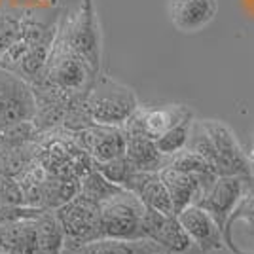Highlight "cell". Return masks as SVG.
<instances>
[{
    "label": "cell",
    "mask_w": 254,
    "mask_h": 254,
    "mask_svg": "<svg viewBox=\"0 0 254 254\" xmlns=\"http://www.w3.org/2000/svg\"><path fill=\"white\" fill-rule=\"evenodd\" d=\"M84 108L97 126L122 127L138 108V101L131 87L110 76L95 74L84 97Z\"/></svg>",
    "instance_id": "cell-1"
},
{
    "label": "cell",
    "mask_w": 254,
    "mask_h": 254,
    "mask_svg": "<svg viewBox=\"0 0 254 254\" xmlns=\"http://www.w3.org/2000/svg\"><path fill=\"white\" fill-rule=\"evenodd\" d=\"M95 74L97 72L82 55H78L59 36H55L44 76L38 82L48 84L64 95L82 97L87 93Z\"/></svg>",
    "instance_id": "cell-2"
},
{
    "label": "cell",
    "mask_w": 254,
    "mask_h": 254,
    "mask_svg": "<svg viewBox=\"0 0 254 254\" xmlns=\"http://www.w3.org/2000/svg\"><path fill=\"white\" fill-rule=\"evenodd\" d=\"M101 209V237L112 239H144L142 214L144 205L135 193L118 191L99 205Z\"/></svg>",
    "instance_id": "cell-3"
},
{
    "label": "cell",
    "mask_w": 254,
    "mask_h": 254,
    "mask_svg": "<svg viewBox=\"0 0 254 254\" xmlns=\"http://www.w3.org/2000/svg\"><path fill=\"white\" fill-rule=\"evenodd\" d=\"M55 216L64 233L63 249H74L80 245L101 239V209L99 203L74 195L70 201L55 209Z\"/></svg>",
    "instance_id": "cell-4"
},
{
    "label": "cell",
    "mask_w": 254,
    "mask_h": 254,
    "mask_svg": "<svg viewBox=\"0 0 254 254\" xmlns=\"http://www.w3.org/2000/svg\"><path fill=\"white\" fill-rule=\"evenodd\" d=\"M207 135L211 138L214 158L212 169L216 177H253V163L241 148L230 127L218 120H201Z\"/></svg>",
    "instance_id": "cell-5"
},
{
    "label": "cell",
    "mask_w": 254,
    "mask_h": 254,
    "mask_svg": "<svg viewBox=\"0 0 254 254\" xmlns=\"http://www.w3.org/2000/svg\"><path fill=\"white\" fill-rule=\"evenodd\" d=\"M57 36L70 50H74L78 55H82L95 72H99L101 36H99V25H97V17L91 0L82 2L80 10L66 21L64 27H61L57 31Z\"/></svg>",
    "instance_id": "cell-6"
},
{
    "label": "cell",
    "mask_w": 254,
    "mask_h": 254,
    "mask_svg": "<svg viewBox=\"0 0 254 254\" xmlns=\"http://www.w3.org/2000/svg\"><path fill=\"white\" fill-rule=\"evenodd\" d=\"M36 116V101L32 85L13 74L0 68V129L32 122Z\"/></svg>",
    "instance_id": "cell-7"
},
{
    "label": "cell",
    "mask_w": 254,
    "mask_h": 254,
    "mask_svg": "<svg viewBox=\"0 0 254 254\" xmlns=\"http://www.w3.org/2000/svg\"><path fill=\"white\" fill-rule=\"evenodd\" d=\"M142 233L146 239L154 241L167 254H203L190 241L188 233L180 226L177 214H163L156 209L144 207Z\"/></svg>",
    "instance_id": "cell-8"
},
{
    "label": "cell",
    "mask_w": 254,
    "mask_h": 254,
    "mask_svg": "<svg viewBox=\"0 0 254 254\" xmlns=\"http://www.w3.org/2000/svg\"><path fill=\"white\" fill-rule=\"evenodd\" d=\"M253 177H216L205 190L197 195L193 205L201 207L214 218L220 232L224 233L226 222L235 205L247 190V184Z\"/></svg>",
    "instance_id": "cell-9"
},
{
    "label": "cell",
    "mask_w": 254,
    "mask_h": 254,
    "mask_svg": "<svg viewBox=\"0 0 254 254\" xmlns=\"http://www.w3.org/2000/svg\"><path fill=\"white\" fill-rule=\"evenodd\" d=\"M188 116H193V112L188 106L182 105H169L161 108H148L138 105V108L129 116L122 129L126 135H146L156 140L167 129L177 126Z\"/></svg>",
    "instance_id": "cell-10"
},
{
    "label": "cell",
    "mask_w": 254,
    "mask_h": 254,
    "mask_svg": "<svg viewBox=\"0 0 254 254\" xmlns=\"http://www.w3.org/2000/svg\"><path fill=\"white\" fill-rule=\"evenodd\" d=\"M80 148L87 152L93 163H103L126 154V133L116 126H93L74 133Z\"/></svg>",
    "instance_id": "cell-11"
},
{
    "label": "cell",
    "mask_w": 254,
    "mask_h": 254,
    "mask_svg": "<svg viewBox=\"0 0 254 254\" xmlns=\"http://www.w3.org/2000/svg\"><path fill=\"white\" fill-rule=\"evenodd\" d=\"M159 177H161L165 188L169 191L175 214H179L186 207L193 205V201L197 199V195L211 184L212 180L216 179L214 173L195 175V173L177 171L173 169V167H163V169L159 171Z\"/></svg>",
    "instance_id": "cell-12"
},
{
    "label": "cell",
    "mask_w": 254,
    "mask_h": 254,
    "mask_svg": "<svg viewBox=\"0 0 254 254\" xmlns=\"http://www.w3.org/2000/svg\"><path fill=\"white\" fill-rule=\"evenodd\" d=\"M177 218H179L180 226L184 228V232L188 233L190 241L203 254L224 249L222 232H220L218 224L214 222V218L205 209L197 207V205H190L184 211H180Z\"/></svg>",
    "instance_id": "cell-13"
},
{
    "label": "cell",
    "mask_w": 254,
    "mask_h": 254,
    "mask_svg": "<svg viewBox=\"0 0 254 254\" xmlns=\"http://www.w3.org/2000/svg\"><path fill=\"white\" fill-rule=\"evenodd\" d=\"M218 0H167L169 21L180 32H197L214 19Z\"/></svg>",
    "instance_id": "cell-14"
},
{
    "label": "cell",
    "mask_w": 254,
    "mask_h": 254,
    "mask_svg": "<svg viewBox=\"0 0 254 254\" xmlns=\"http://www.w3.org/2000/svg\"><path fill=\"white\" fill-rule=\"evenodd\" d=\"M124 190L135 193L138 199L142 201L144 207L156 209V211L163 212V214H175L169 191L165 188V184H163V180L159 177V173L135 171L131 175V179L127 180Z\"/></svg>",
    "instance_id": "cell-15"
},
{
    "label": "cell",
    "mask_w": 254,
    "mask_h": 254,
    "mask_svg": "<svg viewBox=\"0 0 254 254\" xmlns=\"http://www.w3.org/2000/svg\"><path fill=\"white\" fill-rule=\"evenodd\" d=\"M163 253L150 239H112L101 237L91 243L80 245L74 249H63L61 254H159Z\"/></svg>",
    "instance_id": "cell-16"
},
{
    "label": "cell",
    "mask_w": 254,
    "mask_h": 254,
    "mask_svg": "<svg viewBox=\"0 0 254 254\" xmlns=\"http://www.w3.org/2000/svg\"><path fill=\"white\" fill-rule=\"evenodd\" d=\"M126 158L135 171L159 173L169 165V158L163 156L154 138L146 135H126Z\"/></svg>",
    "instance_id": "cell-17"
},
{
    "label": "cell",
    "mask_w": 254,
    "mask_h": 254,
    "mask_svg": "<svg viewBox=\"0 0 254 254\" xmlns=\"http://www.w3.org/2000/svg\"><path fill=\"white\" fill-rule=\"evenodd\" d=\"M36 218L0 224V254H34Z\"/></svg>",
    "instance_id": "cell-18"
},
{
    "label": "cell",
    "mask_w": 254,
    "mask_h": 254,
    "mask_svg": "<svg viewBox=\"0 0 254 254\" xmlns=\"http://www.w3.org/2000/svg\"><path fill=\"white\" fill-rule=\"evenodd\" d=\"M64 233L55 212L44 209L36 216V251L34 254H61Z\"/></svg>",
    "instance_id": "cell-19"
},
{
    "label": "cell",
    "mask_w": 254,
    "mask_h": 254,
    "mask_svg": "<svg viewBox=\"0 0 254 254\" xmlns=\"http://www.w3.org/2000/svg\"><path fill=\"white\" fill-rule=\"evenodd\" d=\"M251 180H249L247 190H245V193L241 195L239 203L235 205V209H233L232 214H230V218H228L226 228H224V233H222L224 247L230 249L233 254H243V251H241V249L235 245V241H233V224L243 222L245 226L249 228V233L254 237V184H251Z\"/></svg>",
    "instance_id": "cell-20"
},
{
    "label": "cell",
    "mask_w": 254,
    "mask_h": 254,
    "mask_svg": "<svg viewBox=\"0 0 254 254\" xmlns=\"http://www.w3.org/2000/svg\"><path fill=\"white\" fill-rule=\"evenodd\" d=\"M122 190H124L122 186H118V184L110 182L108 179H105L95 167L80 179V193L87 199L99 203V205L106 201V199H110L112 195H116L118 191Z\"/></svg>",
    "instance_id": "cell-21"
},
{
    "label": "cell",
    "mask_w": 254,
    "mask_h": 254,
    "mask_svg": "<svg viewBox=\"0 0 254 254\" xmlns=\"http://www.w3.org/2000/svg\"><path fill=\"white\" fill-rule=\"evenodd\" d=\"M193 122V116L184 118L182 122H179L177 126H173L171 129H167L161 137L156 138V146L163 156H175L177 152L186 148L188 144V137H190V127Z\"/></svg>",
    "instance_id": "cell-22"
},
{
    "label": "cell",
    "mask_w": 254,
    "mask_h": 254,
    "mask_svg": "<svg viewBox=\"0 0 254 254\" xmlns=\"http://www.w3.org/2000/svg\"><path fill=\"white\" fill-rule=\"evenodd\" d=\"M167 167H173V169H177V171H184V173H195V175L214 173L212 165L207 159L188 148L180 150L175 156H171Z\"/></svg>",
    "instance_id": "cell-23"
},
{
    "label": "cell",
    "mask_w": 254,
    "mask_h": 254,
    "mask_svg": "<svg viewBox=\"0 0 254 254\" xmlns=\"http://www.w3.org/2000/svg\"><path fill=\"white\" fill-rule=\"evenodd\" d=\"M93 167H95L105 179H108L110 182H114L118 186H126L127 180L131 179V175L135 173L133 169V165L129 163V159L126 158V154L124 156H120V158H114L110 159V161H103V163H93Z\"/></svg>",
    "instance_id": "cell-24"
},
{
    "label": "cell",
    "mask_w": 254,
    "mask_h": 254,
    "mask_svg": "<svg viewBox=\"0 0 254 254\" xmlns=\"http://www.w3.org/2000/svg\"><path fill=\"white\" fill-rule=\"evenodd\" d=\"M19 19L10 11H0V55L2 52L19 38Z\"/></svg>",
    "instance_id": "cell-25"
},
{
    "label": "cell",
    "mask_w": 254,
    "mask_h": 254,
    "mask_svg": "<svg viewBox=\"0 0 254 254\" xmlns=\"http://www.w3.org/2000/svg\"><path fill=\"white\" fill-rule=\"evenodd\" d=\"M247 156H249V159H251V163H253V169H254V148L249 150V154H247Z\"/></svg>",
    "instance_id": "cell-26"
},
{
    "label": "cell",
    "mask_w": 254,
    "mask_h": 254,
    "mask_svg": "<svg viewBox=\"0 0 254 254\" xmlns=\"http://www.w3.org/2000/svg\"><path fill=\"white\" fill-rule=\"evenodd\" d=\"M251 148H254V140H253V144H251Z\"/></svg>",
    "instance_id": "cell-27"
},
{
    "label": "cell",
    "mask_w": 254,
    "mask_h": 254,
    "mask_svg": "<svg viewBox=\"0 0 254 254\" xmlns=\"http://www.w3.org/2000/svg\"><path fill=\"white\" fill-rule=\"evenodd\" d=\"M243 254H254V251H253V253H243Z\"/></svg>",
    "instance_id": "cell-28"
},
{
    "label": "cell",
    "mask_w": 254,
    "mask_h": 254,
    "mask_svg": "<svg viewBox=\"0 0 254 254\" xmlns=\"http://www.w3.org/2000/svg\"><path fill=\"white\" fill-rule=\"evenodd\" d=\"M159 254H167V253H159Z\"/></svg>",
    "instance_id": "cell-29"
}]
</instances>
